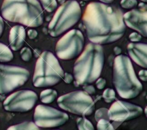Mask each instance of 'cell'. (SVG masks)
I'll use <instances>...</instances> for the list:
<instances>
[{"label": "cell", "mask_w": 147, "mask_h": 130, "mask_svg": "<svg viewBox=\"0 0 147 130\" xmlns=\"http://www.w3.org/2000/svg\"><path fill=\"white\" fill-rule=\"evenodd\" d=\"M83 22L88 40L99 45L118 41L126 30L122 11L100 2H91L87 6Z\"/></svg>", "instance_id": "cell-1"}, {"label": "cell", "mask_w": 147, "mask_h": 130, "mask_svg": "<svg viewBox=\"0 0 147 130\" xmlns=\"http://www.w3.org/2000/svg\"><path fill=\"white\" fill-rule=\"evenodd\" d=\"M104 62L103 48L99 44H88L74 65V74L76 86L95 81L102 73Z\"/></svg>", "instance_id": "cell-2"}, {"label": "cell", "mask_w": 147, "mask_h": 130, "mask_svg": "<svg viewBox=\"0 0 147 130\" xmlns=\"http://www.w3.org/2000/svg\"><path fill=\"white\" fill-rule=\"evenodd\" d=\"M1 12L7 21L26 26L37 27L43 23L44 13L37 0H4Z\"/></svg>", "instance_id": "cell-3"}, {"label": "cell", "mask_w": 147, "mask_h": 130, "mask_svg": "<svg viewBox=\"0 0 147 130\" xmlns=\"http://www.w3.org/2000/svg\"><path fill=\"white\" fill-rule=\"evenodd\" d=\"M113 84L123 99H131L142 90V85L135 73L130 58L123 55L117 56L113 65Z\"/></svg>", "instance_id": "cell-4"}, {"label": "cell", "mask_w": 147, "mask_h": 130, "mask_svg": "<svg viewBox=\"0 0 147 130\" xmlns=\"http://www.w3.org/2000/svg\"><path fill=\"white\" fill-rule=\"evenodd\" d=\"M64 75V70L54 54L44 51L36 61L33 84L36 88L53 86L61 81Z\"/></svg>", "instance_id": "cell-5"}, {"label": "cell", "mask_w": 147, "mask_h": 130, "mask_svg": "<svg viewBox=\"0 0 147 130\" xmlns=\"http://www.w3.org/2000/svg\"><path fill=\"white\" fill-rule=\"evenodd\" d=\"M82 15L81 9L75 0H69L57 10L48 25V32L56 37L74 26Z\"/></svg>", "instance_id": "cell-6"}, {"label": "cell", "mask_w": 147, "mask_h": 130, "mask_svg": "<svg viewBox=\"0 0 147 130\" xmlns=\"http://www.w3.org/2000/svg\"><path fill=\"white\" fill-rule=\"evenodd\" d=\"M57 104L61 109L82 116L91 115L95 109L92 97L85 91L76 90L64 94L57 99Z\"/></svg>", "instance_id": "cell-7"}, {"label": "cell", "mask_w": 147, "mask_h": 130, "mask_svg": "<svg viewBox=\"0 0 147 130\" xmlns=\"http://www.w3.org/2000/svg\"><path fill=\"white\" fill-rule=\"evenodd\" d=\"M84 38L82 33L72 29L63 36L57 42L55 50L61 60H69L76 57L83 50Z\"/></svg>", "instance_id": "cell-8"}, {"label": "cell", "mask_w": 147, "mask_h": 130, "mask_svg": "<svg viewBox=\"0 0 147 130\" xmlns=\"http://www.w3.org/2000/svg\"><path fill=\"white\" fill-rule=\"evenodd\" d=\"M29 76V72L24 68L0 64V94L10 93L23 86Z\"/></svg>", "instance_id": "cell-9"}, {"label": "cell", "mask_w": 147, "mask_h": 130, "mask_svg": "<svg viewBox=\"0 0 147 130\" xmlns=\"http://www.w3.org/2000/svg\"><path fill=\"white\" fill-rule=\"evenodd\" d=\"M34 121L41 128H52L64 125L69 119L68 115L51 107L38 105L34 110Z\"/></svg>", "instance_id": "cell-10"}, {"label": "cell", "mask_w": 147, "mask_h": 130, "mask_svg": "<svg viewBox=\"0 0 147 130\" xmlns=\"http://www.w3.org/2000/svg\"><path fill=\"white\" fill-rule=\"evenodd\" d=\"M38 97L31 90H21L10 94L3 101L4 109L9 112H26L35 105Z\"/></svg>", "instance_id": "cell-11"}, {"label": "cell", "mask_w": 147, "mask_h": 130, "mask_svg": "<svg viewBox=\"0 0 147 130\" xmlns=\"http://www.w3.org/2000/svg\"><path fill=\"white\" fill-rule=\"evenodd\" d=\"M143 112L141 107L121 100L115 101L108 109V116L110 120L122 123L136 119Z\"/></svg>", "instance_id": "cell-12"}, {"label": "cell", "mask_w": 147, "mask_h": 130, "mask_svg": "<svg viewBox=\"0 0 147 130\" xmlns=\"http://www.w3.org/2000/svg\"><path fill=\"white\" fill-rule=\"evenodd\" d=\"M126 25L139 32L144 37L147 36V12L146 9H133L123 15Z\"/></svg>", "instance_id": "cell-13"}, {"label": "cell", "mask_w": 147, "mask_h": 130, "mask_svg": "<svg viewBox=\"0 0 147 130\" xmlns=\"http://www.w3.org/2000/svg\"><path fill=\"white\" fill-rule=\"evenodd\" d=\"M127 52L135 63L142 68L147 67V45L142 43H130L127 47Z\"/></svg>", "instance_id": "cell-14"}, {"label": "cell", "mask_w": 147, "mask_h": 130, "mask_svg": "<svg viewBox=\"0 0 147 130\" xmlns=\"http://www.w3.org/2000/svg\"><path fill=\"white\" fill-rule=\"evenodd\" d=\"M26 38L24 27L21 25L14 26L10 30L9 42L11 49L14 51L19 50L23 46Z\"/></svg>", "instance_id": "cell-15"}, {"label": "cell", "mask_w": 147, "mask_h": 130, "mask_svg": "<svg viewBox=\"0 0 147 130\" xmlns=\"http://www.w3.org/2000/svg\"><path fill=\"white\" fill-rule=\"evenodd\" d=\"M57 92L52 89H47L42 91L40 93L41 101L44 104L52 103L57 97Z\"/></svg>", "instance_id": "cell-16"}, {"label": "cell", "mask_w": 147, "mask_h": 130, "mask_svg": "<svg viewBox=\"0 0 147 130\" xmlns=\"http://www.w3.org/2000/svg\"><path fill=\"white\" fill-rule=\"evenodd\" d=\"M13 54L11 50L4 44L0 42V62H7L11 61Z\"/></svg>", "instance_id": "cell-17"}, {"label": "cell", "mask_w": 147, "mask_h": 130, "mask_svg": "<svg viewBox=\"0 0 147 130\" xmlns=\"http://www.w3.org/2000/svg\"><path fill=\"white\" fill-rule=\"evenodd\" d=\"M8 130H38V127L33 122H24L20 124L10 126L7 128Z\"/></svg>", "instance_id": "cell-18"}, {"label": "cell", "mask_w": 147, "mask_h": 130, "mask_svg": "<svg viewBox=\"0 0 147 130\" xmlns=\"http://www.w3.org/2000/svg\"><path fill=\"white\" fill-rule=\"evenodd\" d=\"M78 128L79 130H94V128L92 123L85 117L78 118L76 120Z\"/></svg>", "instance_id": "cell-19"}, {"label": "cell", "mask_w": 147, "mask_h": 130, "mask_svg": "<svg viewBox=\"0 0 147 130\" xmlns=\"http://www.w3.org/2000/svg\"><path fill=\"white\" fill-rule=\"evenodd\" d=\"M44 9L48 12H53L57 7V3L56 0H40Z\"/></svg>", "instance_id": "cell-20"}, {"label": "cell", "mask_w": 147, "mask_h": 130, "mask_svg": "<svg viewBox=\"0 0 147 130\" xmlns=\"http://www.w3.org/2000/svg\"><path fill=\"white\" fill-rule=\"evenodd\" d=\"M97 129L98 130H113L114 129L113 125L108 120L102 119L98 121Z\"/></svg>", "instance_id": "cell-21"}, {"label": "cell", "mask_w": 147, "mask_h": 130, "mask_svg": "<svg viewBox=\"0 0 147 130\" xmlns=\"http://www.w3.org/2000/svg\"><path fill=\"white\" fill-rule=\"evenodd\" d=\"M102 96L106 103H110L115 99V93L113 89L107 88L103 92Z\"/></svg>", "instance_id": "cell-22"}, {"label": "cell", "mask_w": 147, "mask_h": 130, "mask_svg": "<svg viewBox=\"0 0 147 130\" xmlns=\"http://www.w3.org/2000/svg\"><path fill=\"white\" fill-rule=\"evenodd\" d=\"M95 118L97 121L102 119H105L107 120V119H109L108 109L105 108H102L98 109L95 112Z\"/></svg>", "instance_id": "cell-23"}, {"label": "cell", "mask_w": 147, "mask_h": 130, "mask_svg": "<svg viewBox=\"0 0 147 130\" xmlns=\"http://www.w3.org/2000/svg\"><path fill=\"white\" fill-rule=\"evenodd\" d=\"M20 54L21 58L24 61H29L32 57V53L31 50L27 47L22 48L21 50Z\"/></svg>", "instance_id": "cell-24"}, {"label": "cell", "mask_w": 147, "mask_h": 130, "mask_svg": "<svg viewBox=\"0 0 147 130\" xmlns=\"http://www.w3.org/2000/svg\"><path fill=\"white\" fill-rule=\"evenodd\" d=\"M137 5V0H122L121 6L122 7L126 9H130L134 7Z\"/></svg>", "instance_id": "cell-25"}, {"label": "cell", "mask_w": 147, "mask_h": 130, "mask_svg": "<svg viewBox=\"0 0 147 130\" xmlns=\"http://www.w3.org/2000/svg\"><path fill=\"white\" fill-rule=\"evenodd\" d=\"M141 36L136 32L131 33L129 36V39L132 42H138L141 40Z\"/></svg>", "instance_id": "cell-26"}, {"label": "cell", "mask_w": 147, "mask_h": 130, "mask_svg": "<svg viewBox=\"0 0 147 130\" xmlns=\"http://www.w3.org/2000/svg\"><path fill=\"white\" fill-rule=\"evenodd\" d=\"M106 84V81L105 79L103 78H98V80L96 82V87L99 89H102L105 88V85Z\"/></svg>", "instance_id": "cell-27"}, {"label": "cell", "mask_w": 147, "mask_h": 130, "mask_svg": "<svg viewBox=\"0 0 147 130\" xmlns=\"http://www.w3.org/2000/svg\"><path fill=\"white\" fill-rule=\"evenodd\" d=\"M83 88L84 90L89 94H93L95 93V89L92 85H83Z\"/></svg>", "instance_id": "cell-28"}, {"label": "cell", "mask_w": 147, "mask_h": 130, "mask_svg": "<svg viewBox=\"0 0 147 130\" xmlns=\"http://www.w3.org/2000/svg\"><path fill=\"white\" fill-rule=\"evenodd\" d=\"M140 79L144 81L147 80V71L146 70H141L138 73Z\"/></svg>", "instance_id": "cell-29"}, {"label": "cell", "mask_w": 147, "mask_h": 130, "mask_svg": "<svg viewBox=\"0 0 147 130\" xmlns=\"http://www.w3.org/2000/svg\"><path fill=\"white\" fill-rule=\"evenodd\" d=\"M64 82L67 84H70L73 81V76L72 74L68 73H65L64 75Z\"/></svg>", "instance_id": "cell-30"}, {"label": "cell", "mask_w": 147, "mask_h": 130, "mask_svg": "<svg viewBox=\"0 0 147 130\" xmlns=\"http://www.w3.org/2000/svg\"><path fill=\"white\" fill-rule=\"evenodd\" d=\"M37 32L34 29H30L28 31V35L30 39H34L37 36Z\"/></svg>", "instance_id": "cell-31"}, {"label": "cell", "mask_w": 147, "mask_h": 130, "mask_svg": "<svg viewBox=\"0 0 147 130\" xmlns=\"http://www.w3.org/2000/svg\"><path fill=\"white\" fill-rule=\"evenodd\" d=\"M4 27H5V24H4V21L2 19V18L0 16V38L1 37L3 30H4Z\"/></svg>", "instance_id": "cell-32"}, {"label": "cell", "mask_w": 147, "mask_h": 130, "mask_svg": "<svg viewBox=\"0 0 147 130\" xmlns=\"http://www.w3.org/2000/svg\"><path fill=\"white\" fill-rule=\"evenodd\" d=\"M114 52L115 53V54L116 55H118L119 54L121 53V52H122V50L120 48L118 47V46H116L114 48Z\"/></svg>", "instance_id": "cell-33"}, {"label": "cell", "mask_w": 147, "mask_h": 130, "mask_svg": "<svg viewBox=\"0 0 147 130\" xmlns=\"http://www.w3.org/2000/svg\"><path fill=\"white\" fill-rule=\"evenodd\" d=\"M99 1L105 3H111L113 2L114 0H99Z\"/></svg>", "instance_id": "cell-34"}, {"label": "cell", "mask_w": 147, "mask_h": 130, "mask_svg": "<svg viewBox=\"0 0 147 130\" xmlns=\"http://www.w3.org/2000/svg\"><path fill=\"white\" fill-rule=\"evenodd\" d=\"M141 1H143V2H146V0H141Z\"/></svg>", "instance_id": "cell-35"}, {"label": "cell", "mask_w": 147, "mask_h": 130, "mask_svg": "<svg viewBox=\"0 0 147 130\" xmlns=\"http://www.w3.org/2000/svg\"><path fill=\"white\" fill-rule=\"evenodd\" d=\"M82 1H90V0H82Z\"/></svg>", "instance_id": "cell-36"}]
</instances>
